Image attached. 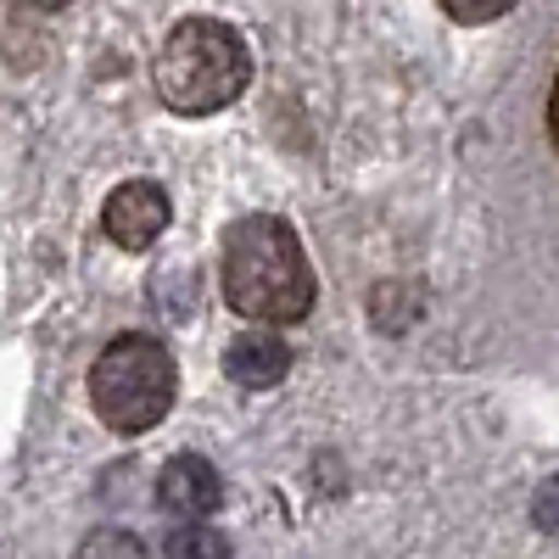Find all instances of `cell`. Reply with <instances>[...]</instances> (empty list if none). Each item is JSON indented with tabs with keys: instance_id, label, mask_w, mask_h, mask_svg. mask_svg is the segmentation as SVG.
I'll return each instance as SVG.
<instances>
[{
	"instance_id": "1",
	"label": "cell",
	"mask_w": 559,
	"mask_h": 559,
	"mask_svg": "<svg viewBox=\"0 0 559 559\" xmlns=\"http://www.w3.org/2000/svg\"><path fill=\"white\" fill-rule=\"evenodd\" d=\"M313 263L297 229L274 213H247L224 236V302L252 324H297L313 308Z\"/></svg>"
},
{
	"instance_id": "2",
	"label": "cell",
	"mask_w": 559,
	"mask_h": 559,
	"mask_svg": "<svg viewBox=\"0 0 559 559\" xmlns=\"http://www.w3.org/2000/svg\"><path fill=\"white\" fill-rule=\"evenodd\" d=\"M152 79H157V96L168 112L207 118V112H224L241 102V90L252 84V51L218 17H185L168 28Z\"/></svg>"
},
{
	"instance_id": "3",
	"label": "cell",
	"mask_w": 559,
	"mask_h": 559,
	"mask_svg": "<svg viewBox=\"0 0 559 559\" xmlns=\"http://www.w3.org/2000/svg\"><path fill=\"white\" fill-rule=\"evenodd\" d=\"M174 392H179V369L157 336H140V331L112 336L102 358L90 364V408L118 437H146L152 426H163Z\"/></svg>"
},
{
	"instance_id": "4",
	"label": "cell",
	"mask_w": 559,
	"mask_h": 559,
	"mask_svg": "<svg viewBox=\"0 0 559 559\" xmlns=\"http://www.w3.org/2000/svg\"><path fill=\"white\" fill-rule=\"evenodd\" d=\"M174 207H168V191L152 179H123L118 191L102 202V229L107 241L123 247V252H146L163 229H168Z\"/></svg>"
},
{
	"instance_id": "5",
	"label": "cell",
	"mask_w": 559,
	"mask_h": 559,
	"mask_svg": "<svg viewBox=\"0 0 559 559\" xmlns=\"http://www.w3.org/2000/svg\"><path fill=\"white\" fill-rule=\"evenodd\" d=\"M157 503L179 521H207L224 503V476L213 471V459L202 453H174L157 471Z\"/></svg>"
},
{
	"instance_id": "6",
	"label": "cell",
	"mask_w": 559,
	"mask_h": 559,
	"mask_svg": "<svg viewBox=\"0 0 559 559\" xmlns=\"http://www.w3.org/2000/svg\"><path fill=\"white\" fill-rule=\"evenodd\" d=\"M292 369V347L280 342L274 331H241L236 342L224 347V376L236 381L241 392H269L286 381Z\"/></svg>"
},
{
	"instance_id": "7",
	"label": "cell",
	"mask_w": 559,
	"mask_h": 559,
	"mask_svg": "<svg viewBox=\"0 0 559 559\" xmlns=\"http://www.w3.org/2000/svg\"><path fill=\"white\" fill-rule=\"evenodd\" d=\"M163 559H236L229 537L218 526H202V521H185L179 532H168L163 543Z\"/></svg>"
},
{
	"instance_id": "8",
	"label": "cell",
	"mask_w": 559,
	"mask_h": 559,
	"mask_svg": "<svg viewBox=\"0 0 559 559\" xmlns=\"http://www.w3.org/2000/svg\"><path fill=\"white\" fill-rule=\"evenodd\" d=\"M73 559H146V548H140L129 532H96V537H84Z\"/></svg>"
},
{
	"instance_id": "9",
	"label": "cell",
	"mask_w": 559,
	"mask_h": 559,
	"mask_svg": "<svg viewBox=\"0 0 559 559\" xmlns=\"http://www.w3.org/2000/svg\"><path fill=\"white\" fill-rule=\"evenodd\" d=\"M437 7H442L453 23H498L503 12H515L521 0H437Z\"/></svg>"
},
{
	"instance_id": "10",
	"label": "cell",
	"mask_w": 559,
	"mask_h": 559,
	"mask_svg": "<svg viewBox=\"0 0 559 559\" xmlns=\"http://www.w3.org/2000/svg\"><path fill=\"white\" fill-rule=\"evenodd\" d=\"M532 526L543 537H559V476H548L537 492H532Z\"/></svg>"
},
{
	"instance_id": "11",
	"label": "cell",
	"mask_w": 559,
	"mask_h": 559,
	"mask_svg": "<svg viewBox=\"0 0 559 559\" xmlns=\"http://www.w3.org/2000/svg\"><path fill=\"white\" fill-rule=\"evenodd\" d=\"M548 134H554V146H559V73H554V90H548Z\"/></svg>"
},
{
	"instance_id": "12",
	"label": "cell",
	"mask_w": 559,
	"mask_h": 559,
	"mask_svg": "<svg viewBox=\"0 0 559 559\" xmlns=\"http://www.w3.org/2000/svg\"><path fill=\"white\" fill-rule=\"evenodd\" d=\"M17 7H28V12H62L68 0H17Z\"/></svg>"
}]
</instances>
